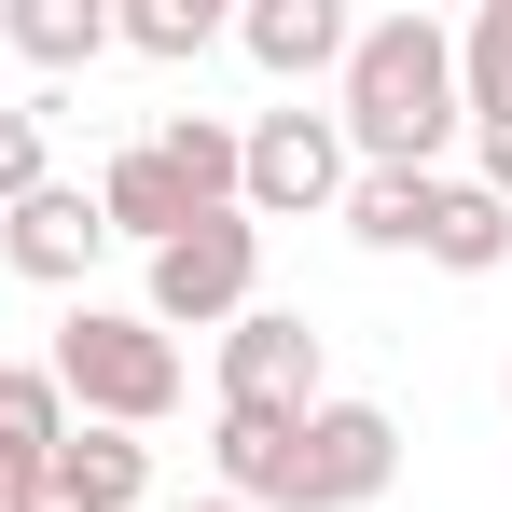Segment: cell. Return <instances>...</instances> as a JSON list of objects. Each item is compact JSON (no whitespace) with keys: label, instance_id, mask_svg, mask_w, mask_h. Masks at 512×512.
<instances>
[{"label":"cell","instance_id":"6da1fadb","mask_svg":"<svg viewBox=\"0 0 512 512\" xmlns=\"http://www.w3.org/2000/svg\"><path fill=\"white\" fill-rule=\"evenodd\" d=\"M333 125H346V153H360V167L443 180V139L471 125V111H457V28H429V14H374V28H346Z\"/></svg>","mask_w":512,"mask_h":512},{"label":"cell","instance_id":"7a4b0ae2","mask_svg":"<svg viewBox=\"0 0 512 512\" xmlns=\"http://www.w3.org/2000/svg\"><path fill=\"white\" fill-rule=\"evenodd\" d=\"M208 208H236V125H208V111H167L153 139H125V153L97 167V222L139 236V250L194 236Z\"/></svg>","mask_w":512,"mask_h":512},{"label":"cell","instance_id":"3957f363","mask_svg":"<svg viewBox=\"0 0 512 512\" xmlns=\"http://www.w3.org/2000/svg\"><path fill=\"white\" fill-rule=\"evenodd\" d=\"M56 402L84 429H167L180 416V346L139 319V305H70V333H56Z\"/></svg>","mask_w":512,"mask_h":512},{"label":"cell","instance_id":"277c9868","mask_svg":"<svg viewBox=\"0 0 512 512\" xmlns=\"http://www.w3.org/2000/svg\"><path fill=\"white\" fill-rule=\"evenodd\" d=\"M388 471H402V416L333 388L319 416L277 443V485H263V512H374V499H388Z\"/></svg>","mask_w":512,"mask_h":512},{"label":"cell","instance_id":"5b68a950","mask_svg":"<svg viewBox=\"0 0 512 512\" xmlns=\"http://www.w3.org/2000/svg\"><path fill=\"white\" fill-rule=\"evenodd\" d=\"M250 291H263V222H250V208H208L194 236L153 250L139 319H153L167 346H180V333H236V319H250Z\"/></svg>","mask_w":512,"mask_h":512},{"label":"cell","instance_id":"8992f818","mask_svg":"<svg viewBox=\"0 0 512 512\" xmlns=\"http://www.w3.org/2000/svg\"><path fill=\"white\" fill-rule=\"evenodd\" d=\"M346 180H360V153H346L333 111H263L236 139V208L250 222H319V208H346Z\"/></svg>","mask_w":512,"mask_h":512},{"label":"cell","instance_id":"52a82bcc","mask_svg":"<svg viewBox=\"0 0 512 512\" xmlns=\"http://www.w3.org/2000/svg\"><path fill=\"white\" fill-rule=\"evenodd\" d=\"M333 402V360H319V333L291 319V305H250L236 333H222V416H319Z\"/></svg>","mask_w":512,"mask_h":512},{"label":"cell","instance_id":"ba28073f","mask_svg":"<svg viewBox=\"0 0 512 512\" xmlns=\"http://www.w3.org/2000/svg\"><path fill=\"white\" fill-rule=\"evenodd\" d=\"M97 250H111V222H97V180H42L28 208H0V263L28 277V291H84Z\"/></svg>","mask_w":512,"mask_h":512},{"label":"cell","instance_id":"9c48e42d","mask_svg":"<svg viewBox=\"0 0 512 512\" xmlns=\"http://www.w3.org/2000/svg\"><path fill=\"white\" fill-rule=\"evenodd\" d=\"M14 512H153V443L139 429H84L70 416V443L42 457V485Z\"/></svg>","mask_w":512,"mask_h":512},{"label":"cell","instance_id":"30bf717a","mask_svg":"<svg viewBox=\"0 0 512 512\" xmlns=\"http://www.w3.org/2000/svg\"><path fill=\"white\" fill-rule=\"evenodd\" d=\"M236 42H250V70H277V84H319V70H346V0H250Z\"/></svg>","mask_w":512,"mask_h":512},{"label":"cell","instance_id":"8fae6325","mask_svg":"<svg viewBox=\"0 0 512 512\" xmlns=\"http://www.w3.org/2000/svg\"><path fill=\"white\" fill-rule=\"evenodd\" d=\"M70 443V402H56V374L42 360H0V512L42 485V457Z\"/></svg>","mask_w":512,"mask_h":512},{"label":"cell","instance_id":"7c38bea8","mask_svg":"<svg viewBox=\"0 0 512 512\" xmlns=\"http://www.w3.org/2000/svg\"><path fill=\"white\" fill-rule=\"evenodd\" d=\"M416 263H443V277H499L512 263V208L485 194V180H429V236Z\"/></svg>","mask_w":512,"mask_h":512},{"label":"cell","instance_id":"4fadbf2b","mask_svg":"<svg viewBox=\"0 0 512 512\" xmlns=\"http://www.w3.org/2000/svg\"><path fill=\"white\" fill-rule=\"evenodd\" d=\"M0 42H14L28 70H97V56H111V14H97V0H0Z\"/></svg>","mask_w":512,"mask_h":512},{"label":"cell","instance_id":"5bb4252c","mask_svg":"<svg viewBox=\"0 0 512 512\" xmlns=\"http://www.w3.org/2000/svg\"><path fill=\"white\" fill-rule=\"evenodd\" d=\"M111 42H139L153 70H194L208 42H236V14H222V0H125V14H111Z\"/></svg>","mask_w":512,"mask_h":512},{"label":"cell","instance_id":"9a60e30c","mask_svg":"<svg viewBox=\"0 0 512 512\" xmlns=\"http://www.w3.org/2000/svg\"><path fill=\"white\" fill-rule=\"evenodd\" d=\"M346 236H360V250H416L429 236V180L416 167H360L346 180Z\"/></svg>","mask_w":512,"mask_h":512},{"label":"cell","instance_id":"2e32d148","mask_svg":"<svg viewBox=\"0 0 512 512\" xmlns=\"http://www.w3.org/2000/svg\"><path fill=\"white\" fill-rule=\"evenodd\" d=\"M457 111L471 125H512V0H485L457 28Z\"/></svg>","mask_w":512,"mask_h":512},{"label":"cell","instance_id":"e0dca14e","mask_svg":"<svg viewBox=\"0 0 512 512\" xmlns=\"http://www.w3.org/2000/svg\"><path fill=\"white\" fill-rule=\"evenodd\" d=\"M42 111H14V97H0V208H28V194H42Z\"/></svg>","mask_w":512,"mask_h":512},{"label":"cell","instance_id":"ac0fdd59","mask_svg":"<svg viewBox=\"0 0 512 512\" xmlns=\"http://www.w3.org/2000/svg\"><path fill=\"white\" fill-rule=\"evenodd\" d=\"M471 153H485V167H471V180H485V194H499V208H512V125H471Z\"/></svg>","mask_w":512,"mask_h":512},{"label":"cell","instance_id":"d6986e66","mask_svg":"<svg viewBox=\"0 0 512 512\" xmlns=\"http://www.w3.org/2000/svg\"><path fill=\"white\" fill-rule=\"evenodd\" d=\"M153 512H236V499H153Z\"/></svg>","mask_w":512,"mask_h":512}]
</instances>
